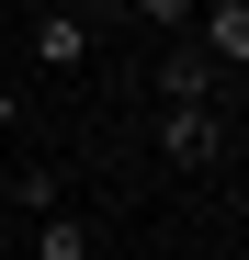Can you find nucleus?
Returning a JSON list of instances; mask_svg holds the SVG:
<instances>
[{
    "mask_svg": "<svg viewBox=\"0 0 249 260\" xmlns=\"http://www.w3.org/2000/svg\"><path fill=\"white\" fill-rule=\"evenodd\" d=\"M124 12H136V23H159V34H181V23L204 12V0H124Z\"/></svg>",
    "mask_w": 249,
    "mask_h": 260,
    "instance_id": "7",
    "label": "nucleus"
},
{
    "mask_svg": "<svg viewBox=\"0 0 249 260\" xmlns=\"http://www.w3.org/2000/svg\"><path fill=\"white\" fill-rule=\"evenodd\" d=\"M12 204H23V215H57V204H68V170H57V158L12 170Z\"/></svg>",
    "mask_w": 249,
    "mask_h": 260,
    "instance_id": "5",
    "label": "nucleus"
},
{
    "mask_svg": "<svg viewBox=\"0 0 249 260\" xmlns=\"http://www.w3.org/2000/svg\"><path fill=\"white\" fill-rule=\"evenodd\" d=\"M159 158H170V170H215L227 158V113L215 102H170V113H159Z\"/></svg>",
    "mask_w": 249,
    "mask_h": 260,
    "instance_id": "1",
    "label": "nucleus"
},
{
    "mask_svg": "<svg viewBox=\"0 0 249 260\" xmlns=\"http://www.w3.org/2000/svg\"><path fill=\"white\" fill-rule=\"evenodd\" d=\"M34 57H46V68H91V23H68V12H34Z\"/></svg>",
    "mask_w": 249,
    "mask_h": 260,
    "instance_id": "3",
    "label": "nucleus"
},
{
    "mask_svg": "<svg viewBox=\"0 0 249 260\" xmlns=\"http://www.w3.org/2000/svg\"><path fill=\"white\" fill-rule=\"evenodd\" d=\"M23 249H34V260H91V215H68V204H57V215H34V238H23Z\"/></svg>",
    "mask_w": 249,
    "mask_h": 260,
    "instance_id": "4",
    "label": "nucleus"
},
{
    "mask_svg": "<svg viewBox=\"0 0 249 260\" xmlns=\"http://www.w3.org/2000/svg\"><path fill=\"white\" fill-rule=\"evenodd\" d=\"M0 136H23V91H12V79H0Z\"/></svg>",
    "mask_w": 249,
    "mask_h": 260,
    "instance_id": "9",
    "label": "nucleus"
},
{
    "mask_svg": "<svg viewBox=\"0 0 249 260\" xmlns=\"http://www.w3.org/2000/svg\"><path fill=\"white\" fill-rule=\"evenodd\" d=\"M193 23H204V46H193V57H204V68L227 57V79H238V57H249V0H204Z\"/></svg>",
    "mask_w": 249,
    "mask_h": 260,
    "instance_id": "2",
    "label": "nucleus"
},
{
    "mask_svg": "<svg viewBox=\"0 0 249 260\" xmlns=\"http://www.w3.org/2000/svg\"><path fill=\"white\" fill-rule=\"evenodd\" d=\"M57 12H68V23H113L124 0H57Z\"/></svg>",
    "mask_w": 249,
    "mask_h": 260,
    "instance_id": "8",
    "label": "nucleus"
},
{
    "mask_svg": "<svg viewBox=\"0 0 249 260\" xmlns=\"http://www.w3.org/2000/svg\"><path fill=\"white\" fill-rule=\"evenodd\" d=\"M159 91H170V102H215V68H204V57H159Z\"/></svg>",
    "mask_w": 249,
    "mask_h": 260,
    "instance_id": "6",
    "label": "nucleus"
}]
</instances>
